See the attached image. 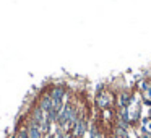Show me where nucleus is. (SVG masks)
Masks as SVG:
<instances>
[{
	"label": "nucleus",
	"instance_id": "nucleus-1",
	"mask_svg": "<svg viewBox=\"0 0 151 138\" xmlns=\"http://www.w3.org/2000/svg\"><path fill=\"white\" fill-rule=\"evenodd\" d=\"M18 138H29V135H28V132H25V130H23L21 133L18 135Z\"/></svg>",
	"mask_w": 151,
	"mask_h": 138
}]
</instances>
